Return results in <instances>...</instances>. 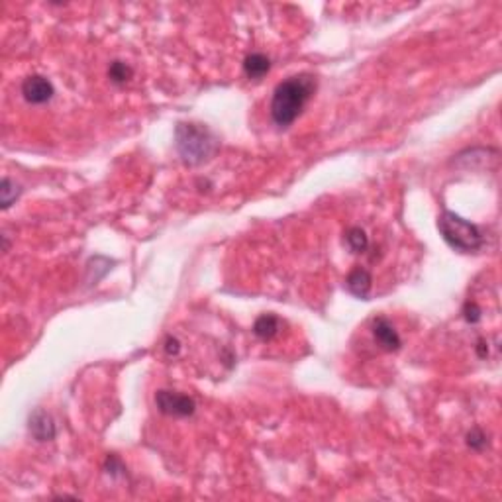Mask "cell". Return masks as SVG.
<instances>
[{
	"mask_svg": "<svg viewBox=\"0 0 502 502\" xmlns=\"http://www.w3.org/2000/svg\"><path fill=\"white\" fill-rule=\"evenodd\" d=\"M314 90H316V78L310 75H296L279 83L271 101L273 122L281 128L290 126L312 99Z\"/></svg>",
	"mask_w": 502,
	"mask_h": 502,
	"instance_id": "1",
	"label": "cell"
},
{
	"mask_svg": "<svg viewBox=\"0 0 502 502\" xmlns=\"http://www.w3.org/2000/svg\"><path fill=\"white\" fill-rule=\"evenodd\" d=\"M177 153L187 165H201L218 151V137L204 124L181 122L175 130Z\"/></svg>",
	"mask_w": 502,
	"mask_h": 502,
	"instance_id": "2",
	"label": "cell"
},
{
	"mask_svg": "<svg viewBox=\"0 0 502 502\" xmlns=\"http://www.w3.org/2000/svg\"><path fill=\"white\" fill-rule=\"evenodd\" d=\"M437 228H440V234L444 235V240L447 242V246H451L461 253L477 251L485 242L479 226H475L451 210L442 212V216L437 218Z\"/></svg>",
	"mask_w": 502,
	"mask_h": 502,
	"instance_id": "3",
	"label": "cell"
},
{
	"mask_svg": "<svg viewBox=\"0 0 502 502\" xmlns=\"http://www.w3.org/2000/svg\"><path fill=\"white\" fill-rule=\"evenodd\" d=\"M156 404L161 412L173 416V418H187V416H192L196 410V402L192 401L189 394L175 391L157 392Z\"/></svg>",
	"mask_w": 502,
	"mask_h": 502,
	"instance_id": "4",
	"label": "cell"
},
{
	"mask_svg": "<svg viewBox=\"0 0 502 502\" xmlns=\"http://www.w3.org/2000/svg\"><path fill=\"white\" fill-rule=\"evenodd\" d=\"M22 94L30 104H45L53 99L56 89L51 81L44 75H30L28 78H24Z\"/></svg>",
	"mask_w": 502,
	"mask_h": 502,
	"instance_id": "5",
	"label": "cell"
},
{
	"mask_svg": "<svg viewBox=\"0 0 502 502\" xmlns=\"http://www.w3.org/2000/svg\"><path fill=\"white\" fill-rule=\"evenodd\" d=\"M28 428H30V434L34 435L37 442H51L56 437V424L44 408H37L30 414Z\"/></svg>",
	"mask_w": 502,
	"mask_h": 502,
	"instance_id": "6",
	"label": "cell"
},
{
	"mask_svg": "<svg viewBox=\"0 0 502 502\" xmlns=\"http://www.w3.org/2000/svg\"><path fill=\"white\" fill-rule=\"evenodd\" d=\"M373 335H375L377 344L387 351H396L402 344L401 335L394 330V326L383 316L373 320Z\"/></svg>",
	"mask_w": 502,
	"mask_h": 502,
	"instance_id": "7",
	"label": "cell"
},
{
	"mask_svg": "<svg viewBox=\"0 0 502 502\" xmlns=\"http://www.w3.org/2000/svg\"><path fill=\"white\" fill-rule=\"evenodd\" d=\"M346 285L347 290H349L353 296L365 301L369 296V292H371V287H373V279H371V273H369L367 269L355 267L347 275Z\"/></svg>",
	"mask_w": 502,
	"mask_h": 502,
	"instance_id": "8",
	"label": "cell"
},
{
	"mask_svg": "<svg viewBox=\"0 0 502 502\" xmlns=\"http://www.w3.org/2000/svg\"><path fill=\"white\" fill-rule=\"evenodd\" d=\"M279 328L281 320L275 314H261L256 320V324H253V334H256L259 340L267 342V340H273V337L277 335Z\"/></svg>",
	"mask_w": 502,
	"mask_h": 502,
	"instance_id": "9",
	"label": "cell"
},
{
	"mask_svg": "<svg viewBox=\"0 0 502 502\" xmlns=\"http://www.w3.org/2000/svg\"><path fill=\"white\" fill-rule=\"evenodd\" d=\"M271 69V61L263 53H251L244 59V71L249 78H263Z\"/></svg>",
	"mask_w": 502,
	"mask_h": 502,
	"instance_id": "10",
	"label": "cell"
},
{
	"mask_svg": "<svg viewBox=\"0 0 502 502\" xmlns=\"http://www.w3.org/2000/svg\"><path fill=\"white\" fill-rule=\"evenodd\" d=\"M20 185H16L14 181L4 177L2 179V185H0V204H2V210H8L12 204L16 202V199L20 196Z\"/></svg>",
	"mask_w": 502,
	"mask_h": 502,
	"instance_id": "11",
	"label": "cell"
},
{
	"mask_svg": "<svg viewBox=\"0 0 502 502\" xmlns=\"http://www.w3.org/2000/svg\"><path fill=\"white\" fill-rule=\"evenodd\" d=\"M346 244L353 253H363L369 247V237L361 228L353 226V228H349L346 232Z\"/></svg>",
	"mask_w": 502,
	"mask_h": 502,
	"instance_id": "12",
	"label": "cell"
},
{
	"mask_svg": "<svg viewBox=\"0 0 502 502\" xmlns=\"http://www.w3.org/2000/svg\"><path fill=\"white\" fill-rule=\"evenodd\" d=\"M132 67L130 65H126L122 61H114L108 69V77H110L112 83H116V85H124L126 81H130L132 78Z\"/></svg>",
	"mask_w": 502,
	"mask_h": 502,
	"instance_id": "13",
	"label": "cell"
},
{
	"mask_svg": "<svg viewBox=\"0 0 502 502\" xmlns=\"http://www.w3.org/2000/svg\"><path fill=\"white\" fill-rule=\"evenodd\" d=\"M467 446L475 451H483L485 447L489 446V437L480 428H473L467 434Z\"/></svg>",
	"mask_w": 502,
	"mask_h": 502,
	"instance_id": "14",
	"label": "cell"
},
{
	"mask_svg": "<svg viewBox=\"0 0 502 502\" xmlns=\"http://www.w3.org/2000/svg\"><path fill=\"white\" fill-rule=\"evenodd\" d=\"M463 316L469 324H477L480 320V308L475 304V302H465L463 306Z\"/></svg>",
	"mask_w": 502,
	"mask_h": 502,
	"instance_id": "15",
	"label": "cell"
},
{
	"mask_svg": "<svg viewBox=\"0 0 502 502\" xmlns=\"http://www.w3.org/2000/svg\"><path fill=\"white\" fill-rule=\"evenodd\" d=\"M179 349H181L179 342H177L175 337H171V335H169L167 340H165V351H167L169 355H177V353H179Z\"/></svg>",
	"mask_w": 502,
	"mask_h": 502,
	"instance_id": "16",
	"label": "cell"
}]
</instances>
